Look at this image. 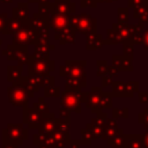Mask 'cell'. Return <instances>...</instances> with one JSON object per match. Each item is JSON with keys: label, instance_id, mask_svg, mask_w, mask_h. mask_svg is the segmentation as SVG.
Here are the masks:
<instances>
[{"label": "cell", "instance_id": "obj_1", "mask_svg": "<svg viewBox=\"0 0 148 148\" xmlns=\"http://www.w3.org/2000/svg\"><path fill=\"white\" fill-rule=\"evenodd\" d=\"M147 143H148V139H147Z\"/></svg>", "mask_w": 148, "mask_h": 148}]
</instances>
